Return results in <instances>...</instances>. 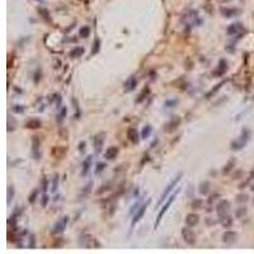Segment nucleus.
<instances>
[{
	"mask_svg": "<svg viewBox=\"0 0 254 254\" xmlns=\"http://www.w3.org/2000/svg\"><path fill=\"white\" fill-rule=\"evenodd\" d=\"M104 168H106V164H104V163H98V164H97V168H95V174H99Z\"/></svg>",
	"mask_w": 254,
	"mask_h": 254,
	"instance_id": "nucleus-35",
	"label": "nucleus"
},
{
	"mask_svg": "<svg viewBox=\"0 0 254 254\" xmlns=\"http://www.w3.org/2000/svg\"><path fill=\"white\" fill-rule=\"evenodd\" d=\"M79 244L81 246H84V248H93V246H97V248H98L99 246V243L94 238H92L90 235H86V234L80 236Z\"/></svg>",
	"mask_w": 254,
	"mask_h": 254,
	"instance_id": "nucleus-5",
	"label": "nucleus"
},
{
	"mask_svg": "<svg viewBox=\"0 0 254 254\" xmlns=\"http://www.w3.org/2000/svg\"><path fill=\"white\" fill-rule=\"evenodd\" d=\"M216 211H217V215L220 219L228 216L229 212H230V202H229L228 200H221L216 206Z\"/></svg>",
	"mask_w": 254,
	"mask_h": 254,
	"instance_id": "nucleus-4",
	"label": "nucleus"
},
{
	"mask_svg": "<svg viewBox=\"0 0 254 254\" xmlns=\"http://www.w3.org/2000/svg\"><path fill=\"white\" fill-rule=\"evenodd\" d=\"M151 131H152V127L151 126H149V125H146V126L142 128V131H141V138H148L149 136H150V134H151Z\"/></svg>",
	"mask_w": 254,
	"mask_h": 254,
	"instance_id": "nucleus-25",
	"label": "nucleus"
},
{
	"mask_svg": "<svg viewBox=\"0 0 254 254\" xmlns=\"http://www.w3.org/2000/svg\"><path fill=\"white\" fill-rule=\"evenodd\" d=\"M235 163H236V160H235L234 158H231L230 160H229V161L226 163V165L224 166V168H222V174H229V173H230L231 170L234 169Z\"/></svg>",
	"mask_w": 254,
	"mask_h": 254,
	"instance_id": "nucleus-21",
	"label": "nucleus"
},
{
	"mask_svg": "<svg viewBox=\"0 0 254 254\" xmlns=\"http://www.w3.org/2000/svg\"><path fill=\"white\" fill-rule=\"evenodd\" d=\"M57 183H58V175L56 174L54 177V183H52V192H56L57 189Z\"/></svg>",
	"mask_w": 254,
	"mask_h": 254,
	"instance_id": "nucleus-36",
	"label": "nucleus"
},
{
	"mask_svg": "<svg viewBox=\"0 0 254 254\" xmlns=\"http://www.w3.org/2000/svg\"><path fill=\"white\" fill-rule=\"evenodd\" d=\"M68 221H69L68 216L60 219V220L54 225V228H52V230H51V234H61V232L65 230L66 225H68Z\"/></svg>",
	"mask_w": 254,
	"mask_h": 254,
	"instance_id": "nucleus-8",
	"label": "nucleus"
},
{
	"mask_svg": "<svg viewBox=\"0 0 254 254\" xmlns=\"http://www.w3.org/2000/svg\"><path fill=\"white\" fill-rule=\"evenodd\" d=\"M142 205V201H137L136 203L134 205V206H132L131 208H130V215H132V214H136V211L138 210V208H140V206Z\"/></svg>",
	"mask_w": 254,
	"mask_h": 254,
	"instance_id": "nucleus-32",
	"label": "nucleus"
},
{
	"mask_svg": "<svg viewBox=\"0 0 254 254\" xmlns=\"http://www.w3.org/2000/svg\"><path fill=\"white\" fill-rule=\"evenodd\" d=\"M12 109H13V112H15V113H23L24 112V108L22 106H14Z\"/></svg>",
	"mask_w": 254,
	"mask_h": 254,
	"instance_id": "nucleus-41",
	"label": "nucleus"
},
{
	"mask_svg": "<svg viewBox=\"0 0 254 254\" xmlns=\"http://www.w3.org/2000/svg\"><path fill=\"white\" fill-rule=\"evenodd\" d=\"M149 92H150V89H149V88H148V86H146V88H145V90H144V92H142V93H141V94H140V95H138V98L136 99V102H137V103H140V102H141V100H144V99L146 98V95H148V94H149Z\"/></svg>",
	"mask_w": 254,
	"mask_h": 254,
	"instance_id": "nucleus-31",
	"label": "nucleus"
},
{
	"mask_svg": "<svg viewBox=\"0 0 254 254\" xmlns=\"http://www.w3.org/2000/svg\"><path fill=\"white\" fill-rule=\"evenodd\" d=\"M104 144V134H99L94 137V148H95V152L99 154L102 151V146Z\"/></svg>",
	"mask_w": 254,
	"mask_h": 254,
	"instance_id": "nucleus-15",
	"label": "nucleus"
},
{
	"mask_svg": "<svg viewBox=\"0 0 254 254\" xmlns=\"http://www.w3.org/2000/svg\"><path fill=\"white\" fill-rule=\"evenodd\" d=\"M236 239H238V234H236L235 231L228 230L222 234V241H224L225 244H232V243L236 241Z\"/></svg>",
	"mask_w": 254,
	"mask_h": 254,
	"instance_id": "nucleus-10",
	"label": "nucleus"
},
{
	"mask_svg": "<svg viewBox=\"0 0 254 254\" xmlns=\"http://www.w3.org/2000/svg\"><path fill=\"white\" fill-rule=\"evenodd\" d=\"M180 177H182V174H178V175H177L174 179L172 180V182H170V183L168 184V186H166V188L164 189V192H163L161 197H160V200H159V202H158V206H160V205H161L163 202H164V201L166 200V197H168V196H170V192H172V191L175 188V186H177V184H178V182L180 180Z\"/></svg>",
	"mask_w": 254,
	"mask_h": 254,
	"instance_id": "nucleus-3",
	"label": "nucleus"
},
{
	"mask_svg": "<svg viewBox=\"0 0 254 254\" xmlns=\"http://www.w3.org/2000/svg\"><path fill=\"white\" fill-rule=\"evenodd\" d=\"M127 137H128V140H130L132 144H138V141H140V138H141V136H138V132H137V130L136 128H128V131H127Z\"/></svg>",
	"mask_w": 254,
	"mask_h": 254,
	"instance_id": "nucleus-12",
	"label": "nucleus"
},
{
	"mask_svg": "<svg viewBox=\"0 0 254 254\" xmlns=\"http://www.w3.org/2000/svg\"><path fill=\"white\" fill-rule=\"evenodd\" d=\"M198 221H200V216H198L197 214H189V215H187V217H186V225L189 226V228L196 226L198 224Z\"/></svg>",
	"mask_w": 254,
	"mask_h": 254,
	"instance_id": "nucleus-16",
	"label": "nucleus"
},
{
	"mask_svg": "<svg viewBox=\"0 0 254 254\" xmlns=\"http://www.w3.org/2000/svg\"><path fill=\"white\" fill-rule=\"evenodd\" d=\"M40 13H42V17L45 19H48V13H47V10H45V9H40Z\"/></svg>",
	"mask_w": 254,
	"mask_h": 254,
	"instance_id": "nucleus-45",
	"label": "nucleus"
},
{
	"mask_svg": "<svg viewBox=\"0 0 254 254\" xmlns=\"http://www.w3.org/2000/svg\"><path fill=\"white\" fill-rule=\"evenodd\" d=\"M37 194H38V191H37V189H36V191H33V193H32V194H29V198H28V200H29V202H31V203H33L34 201H36Z\"/></svg>",
	"mask_w": 254,
	"mask_h": 254,
	"instance_id": "nucleus-39",
	"label": "nucleus"
},
{
	"mask_svg": "<svg viewBox=\"0 0 254 254\" xmlns=\"http://www.w3.org/2000/svg\"><path fill=\"white\" fill-rule=\"evenodd\" d=\"M177 103H178V100H177V99H174V100H168V102L165 103V107H166V108H172V107H174Z\"/></svg>",
	"mask_w": 254,
	"mask_h": 254,
	"instance_id": "nucleus-40",
	"label": "nucleus"
},
{
	"mask_svg": "<svg viewBox=\"0 0 254 254\" xmlns=\"http://www.w3.org/2000/svg\"><path fill=\"white\" fill-rule=\"evenodd\" d=\"M249 137H250V131L244 128L243 132H241V136H240L238 140L231 142V149H234V150H240L241 148H244L245 146V144L249 140Z\"/></svg>",
	"mask_w": 254,
	"mask_h": 254,
	"instance_id": "nucleus-1",
	"label": "nucleus"
},
{
	"mask_svg": "<svg viewBox=\"0 0 254 254\" xmlns=\"http://www.w3.org/2000/svg\"><path fill=\"white\" fill-rule=\"evenodd\" d=\"M149 203H150V201H146V202L142 203L141 206H140V208H138V210L136 211V214H135V216H134V219H132V221H131V228H134V226L141 220V217L145 215L146 208H148Z\"/></svg>",
	"mask_w": 254,
	"mask_h": 254,
	"instance_id": "nucleus-7",
	"label": "nucleus"
},
{
	"mask_svg": "<svg viewBox=\"0 0 254 254\" xmlns=\"http://www.w3.org/2000/svg\"><path fill=\"white\" fill-rule=\"evenodd\" d=\"M66 116V107H62V112L58 114V121H62Z\"/></svg>",
	"mask_w": 254,
	"mask_h": 254,
	"instance_id": "nucleus-43",
	"label": "nucleus"
},
{
	"mask_svg": "<svg viewBox=\"0 0 254 254\" xmlns=\"http://www.w3.org/2000/svg\"><path fill=\"white\" fill-rule=\"evenodd\" d=\"M226 32H228L229 36H236V34H240V33L244 32V27L240 23H234V24H230V26L228 27Z\"/></svg>",
	"mask_w": 254,
	"mask_h": 254,
	"instance_id": "nucleus-9",
	"label": "nucleus"
},
{
	"mask_svg": "<svg viewBox=\"0 0 254 254\" xmlns=\"http://www.w3.org/2000/svg\"><path fill=\"white\" fill-rule=\"evenodd\" d=\"M79 34H80V37H83V38H86L90 34V28L88 26H84V27H81L80 28V31H79Z\"/></svg>",
	"mask_w": 254,
	"mask_h": 254,
	"instance_id": "nucleus-27",
	"label": "nucleus"
},
{
	"mask_svg": "<svg viewBox=\"0 0 254 254\" xmlns=\"http://www.w3.org/2000/svg\"><path fill=\"white\" fill-rule=\"evenodd\" d=\"M83 54H84V48L78 46V47H74L70 51V57H79V56H81Z\"/></svg>",
	"mask_w": 254,
	"mask_h": 254,
	"instance_id": "nucleus-24",
	"label": "nucleus"
},
{
	"mask_svg": "<svg viewBox=\"0 0 254 254\" xmlns=\"http://www.w3.org/2000/svg\"><path fill=\"white\" fill-rule=\"evenodd\" d=\"M221 12H222V14H224L225 17L230 18V17H234L235 14H238L239 10L238 9H222Z\"/></svg>",
	"mask_w": 254,
	"mask_h": 254,
	"instance_id": "nucleus-26",
	"label": "nucleus"
},
{
	"mask_svg": "<svg viewBox=\"0 0 254 254\" xmlns=\"http://www.w3.org/2000/svg\"><path fill=\"white\" fill-rule=\"evenodd\" d=\"M41 121L38 120V118H31V120L27 121L26 123V127L27 128H31V130H36V128H40L41 127Z\"/></svg>",
	"mask_w": 254,
	"mask_h": 254,
	"instance_id": "nucleus-20",
	"label": "nucleus"
},
{
	"mask_svg": "<svg viewBox=\"0 0 254 254\" xmlns=\"http://www.w3.org/2000/svg\"><path fill=\"white\" fill-rule=\"evenodd\" d=\"M220 220H221L222 226H224V228H226V229L231 228V226H232V222H234V220H232V217L230 216V215H228V216H225V217H221Z\"/></svg>",
	"mask_w": 254,
	"mask_h": 254,
	"instance_id": "nucleus-22",
	"label": "nucleus"
},
{
	"mask_svg": "<svg viewBox=\"0 0 254 254\" xmlns=\"http://www.w3.org/2000/svg\"><path fill=\"white\" fill-rule=\"evenodd\" d=\"M226 71H228V62H226V60H220L219 68L214 71V75L215 76H222Z\"/></svg>",
	"mask_w": 254,
	"mask_h": 254,
	"instance_id": "nucleus-14",
	"label": "nucleus"
},
{
	"mask_svg": "<svg viewBox=\"0 0 254 254\" xmlns=\"http://www.w3.org/2000/svg\"><path fill=\"white\" fill-rule=\"evenodd\" d=\"M240 174H241V170H239V172H236V173H235V179H239Z\"/></svg>",
	"mask_w": 254,
	"mask_h": 254,
	"instance_id": "nucleus-47",
	"label": "nucleus"
},
{
	"mask_svg": "<svg viewBox=\"0 0 254 254\" xmlns=\"http://www.w3.org/2000/svg\"><path fill=\"white\" fill-rule=\"evenodd\" d=\"M92 161H93V158H92V156H86V158L83 160V164H81V166H83L81 174H83V175H86V174H88L89 169L92 168Z\"/></svg>",
	"mask_w": 254,
	"mask_h": 254,
	"instance_id": "nucleus-18",
	"label": "nucleus"
},
{
	"mask_svg": "<svg viewBox=\"0 0 254 254\" xmlns=\"http://www.w3.org/2000/svg\"><path fill=\"white\" fill-rule=\"evenodd\" d=\"M99 45H100V42H99L98 38H97V40L94 41V48H93V51H92V55H95L97 52H98V50H99Z\"/></svg>",
	"mask_w": 254,
	"mask_h": 254,
	"instance_id": "nucleus-37",
	"label": "nucleus"
},
{
	"mask_svg": "<svg viewBox=\"0 0 254 254\" xmlns=\"http://www.w3.org/2000/svg\"><path fill=\"white\" fill-rule=\"evenodd\" d=\"M225 83H226V80H224V81H221V83H220V84H217V85H216V88H215V89H212V90H211V92H210V93H207V94H206V98H211V95H212V94H215V93H216V92H217V90H219V89H220V88H221V86H222V85H224V84H225Z\"/></svg>",
	"mask_w": 254,
	"mask_h": 254,
	"instance_id": "nucleus-29",
	"label": "nucleus"
},
{
	"mask_svg": "<svg viewBox=\"0 0 254 254\" xmlns=\"http://www.w3.org/2000/svg\"><path fill=\"white\" fill-rule=\"evenodd\" d=\"M236 201H238V202H246V201H248V196H246V194H239Z\"/></svg>",
	"mask_w": 254,
	"mask_h": 254,
	"instance_id": "nucleus-38",
	"label": "nucleus"
},
{
	"mask_svg": "<svg viewBox=\"0 0 254 254\" xmlns=\"http://www.w3.org/2000/svg\"><path fill=\"white\" fill-rule=\"evenodd\" d=\"M118 152H120V150H118L117 146H112V148H108V150L106 151V154H104V158H106L107 160H113L117 158Z\"/></svg>",
	"mask_w": 254,
	"mask_h": 254,
	"instance_id": "nucleus-19",
	"label": "nucleus"
},
{
	"mask_svg": "<svg viewBox=\"0 0 254 254\" xmlns=\"http://www.w3.org/2000/svg\"><path fill=\"white\" fill-rule=\"evenodd\" d=\"M136 86H137V79L135 76H130L126 80V83H125V90L126 92H132Z\"/></svg>",
	"mask_w": 254,
	"mask_h": 254,
	"instance_id": "nucleus-17",
	"label": "nucleus"
},
{
	"mask_svg": "<svg viewBox=\"0 0 254 254\" xmlns=\"http://www.w3.org/2000/svg\"><path fill=\"white\" fill-rule=\"evenodd\" d=\"M245 214H246V207H239V208H236V211H235V216L238 219H241Z\"/></svg>",
	"mask_w": 254,
	"mask_h": 254,
	"instance_id": "nucleus-28",
	"label": "nucleus"
},
{
	"mask_svg": "<svg viewBox=\"0 0 254 254\" xmlns=\"http://www.w3.org/2000/svg\"><path fill=\"white\" fill-rule=\"evenodd\" d=\"M179 123H180V118L179 117H177V116H174L172 118V120L169 121L168 123L165 125V131L166 132H172V131H174L177 127L179 126Z\"/></svg>",
	"mask_w": 254,
	"mask_h": 254,
	"instance_id": "nucleus-13",
	"label": "nucleus"
},
{
	"mask_svg": "<svg viewBox=\"0 0 254 254\" xmlns=\"http://www.w3.org/2000/svg\"><path fill=\"white\" fill-rule=\"evenodd\" d=\"M182 236L183 240L188 245H193L196 243V234L193 232V230H191L189 226H186V228L182 229Z\"/></svg>",
	"mask_w": 254,
	"mask_h": 254,
	"instance_id": "nucleus-6",
	"label": "nucleus"
},
{
	"mask_svg": "<svg viewBox=\"0 0 254 254\" xmlns=\"http://www.w3.org/2000/svg\"><path fill=\"white\" fill-rule=\"evenodd\" d=\"M178 192H179V189H177L174 193L173 194H170L169 196V200L165 202V205L163 206V208L159 211V214H158V219H156V222H155V228H158L159 226V224H160V221H161V219H163V216H164V214L166 211H168V208L170 207V205H172L173 202H174V200H175V197H177V194H178Z\"/></svg>",
	"mask_w": 254,
	"mask_h": 254,
	"instance_id": "nucleus-2",
	"label": "nucleus"
},
{
	"mask_svg": "<svg viewBox=\"0 0 254 254\" xmlns=\"http://www.w3.org/2000/svg\"><path fill=\"white\" fill-rule=\"evenodd\" d=\"M29 248L31 249L36 248V236H34L33 234L29 236Z\"/></svg>",
	"mask_w": 254,
	"mask_h": 254,
	"instance_id": "nucleus-34",
	"label": "nucleus"
},
{
	"mask_svg": "<svg viewBox=\"0 0 254 254\" xmlns=\"http://www.w3.org/2000/svg\"><path fill=\"white\" fill-rule=\"evenodd\" d=\"M47 188H48V180H47L46 177H45V178H43V182H42V189H43V192H45V193H46Z\"/></svg>",
	"mask_w": 254,
	"mask_h": 254,
	"instance_id": "nucleus-42",
	"label": "nucleus"
},
{
	"mask_svg": "<svg viewBox=\"0 0 254 254\" xmlns=\"http://www.w3.org/2000/svg\"><path fill=\"white\" fill-rule=\"evenodd\" d=\"M40 148H41V140L38 138V136H33V138H32V152H33L34 159L41 158Z\"/></svg>",
	"mask_w": 254,
	"mask_h": 254,
	"instance_id": "nucleus-11",
	"label": "nucleus"
},
{
	"mask_svg": "<svg viewBox=\"0 0 254 254\" xmlns=\"http://www.w3.org/2000/svg\"><path fill=\"white\" fill-rule=\"evenodd\" d=\"M208 192H210V182L205 180V182H202V183L200 184V193L206 196Z\"/></svg>",
	"mask_w": 254,
	"mask_h": 254,
	"instance_id": "nucleus-23",
	"label": "nucleus"
},
{
	"mask_svg": "<svg viewBox=\"0 0 254 254\" xmlns=\"http://www.w3.org/2000/svg\"><path fill=\"white\" fill-rule=\"evenodd\" d=\"M201 207H202V200L196 198V200L192 201V208H194V210H200Z\"/></svg>",
	"mask_w": 254,
	"mask_h": 254,
	"instance_id": "nucleus-30",
	"label": "nucleus"
},
{
	"mask_svg": "<svg viewBox=\"0 0 254 254\" xmlns=\"http://www.w3.org/2000/svg\"><path fill=\"white\" fill-rule=\"evenodd\" d=\"M250 189H252V191H253V192H254V183L252 184V187H250Z\"/></svg>",
	"mask_w": 254,
	"mask_h": 254,
	"instance_id": "nucleus-48",
	"label": "nucleus"
},
{
	"mask_svg": "<svg viewBox=\"0 0 254 254\" xmlns=\"http://www.w3.org/2000/svg\"><path fill=\"white\" fill-rule=\"evenodd\" d=\"M14 198V188H13L12 186L9 187V189H8V202L10 203L12 202V200Z\"/></svg>",
	"mask_w": 254,
	"mask_h": 254,
	"instance_id": "nucleus-33",
	"label": "nucleus"
},
{
	"mask_svg": "<svg viewBox=\"0 0 254 254\" xmlns=\"http://www.w3.org/2000/svg\"><path fill=\"white\" fill-rule=\"evenodd\" d=\"M84 148H85V142L84 141L80 142V144H79V150L80 151H84Z\"/></svg>",
	"mask_w": 254,
	"mask_h": 254,
	"instance_id": "nucleus-46",
	"label": "nucleus"
},
{
	"mask_svg": "<svg viewBox=\"0 0 254 254\" xmlns=\"http://www.w3.org/2000/svg\"><path fill=\"white\" fill-rule=\"evenodd\" d=\"M47 202H48V196H47L46 193H45V194H43V197H42V207H46Z\"/></svg>",
	"mask_w": 254,
	"mask_h": 254,
	"instance_id": "nucleus-44",
	"label": "nucleus"
}]
</instances>
